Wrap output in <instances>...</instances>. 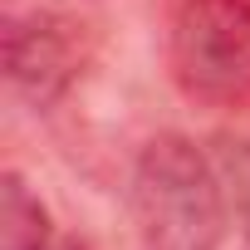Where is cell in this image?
Masks as SVG:
<instances>
[{
  "instance_id": "6",
  "label": "cell",
  "mask_w": 250,
  "mask_h": 250,
  "mask_svg": "<svg viewBox=\"0 0 250 250\" xmlns=\"http://www.w3.org/2000/svg\"><path fill=\"white\" fill-rule=\"evenodd\" d=\"M59 250H88V245H83L79 235H69V240H59Z\"/></svg>"
},
{
  "instance_id": "5",
  "label": "cell",
  "mask_w": 250,
  "mask_h": 250,
  "mask_svg": "<svg viewBox=\"0 0 250 250\" xmlns=\"http://www.w3.org/2000/svg\"><path fill=\"white\" fill-rule=\"evenodd\" d=\"M221 177H226V196L250 235V143H230L226 157H221Z\"/></svg>"
},
{
  "instance_id": "2",
  "label": "cell",
  "mask_w": 250,
  "mask_h": 250,
  "mask_svg": "<svg viewBox=\"0 0 250 250\" xmlns=\"http://www.w3.org/2000/svg\"><path fill=\"white\" fill-rule=\"evenodd\" d=\"M167 69L201 108L250 103V0H172Z\"/></svg>"
},
{
  "instance_id": "4",
  "label": "cell",
  "mask_w": 250,
  "mask_h": 250,
  "mask_svg": "<svg viewBox=\"0 0 250 250\" xmlns=\"http://www.w3.org/2000/svg\"><path fill=\"white\" fill-rule=\"evenodd\" d=\"M0 250H59L49 211L20 172L0 177Z\"/></svg>"
},
{
  "instance_id": "1",
  "label": "cell",
  "mask_w": 250,
  "mask_h": 250,
  "mask_svg": "<svg viewBox=\"0 0 250 250\" xmlns=\"http://www.w3.org/2000/svg\"><path fill=\"white\" fill-rule=\"evenodd\" d=\"M133 221L143 250H221L226 177L182 133H157L133 167Z\"/></svg>"
},
{
  "instance_id": "3",
  "label": "cell",
  "mask_w": 250,
  "mask_h": 250,
  "mask_svg": "<svg viewBox=\"0 0 250 250\" xmlns=\"http://www.w3.org/2000/svg\"><path fill=\"white\" fill-rule=\"evenodd\" d=\"M0 54H5L10 88L30 108H54L83 74L93 44L79 20H69L59 10H25V15H5Z\"/></svg>"
}]
</instances>
